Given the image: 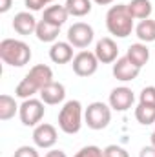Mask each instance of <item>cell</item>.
I'll use <instances>...</instances> for the list:
<instances>
[{
	"label": "cell",
	"mask_w": 155,
	"mask_h": 157,
	"mask_svg": "<svg viewBox=\"0 0 155 157\" xmlns=\"http://www.w3.org/2000/svg\"><path fill=\"white\" fill-rule=\"evenodd\" d=\"M133 17L128 9V4H117L112 6L106 13V28L110 35L117 39H126L133 31Z\"/></svg>",
	"instance_id": "6da1fadb"
},
{
	"label": "cell",
	"mask_w": 155,
	"mask_h": 157,
	"mask_svg": "<svg viewBox=\"0 0 155 157\" xmlns=\"http://www.w3.org/2000/svg\"><path fill=\"white\" fill-rule=\"evenodd\" d=\"M0 59L7 66L22 68L31 60V48L24 40L4 39L0 42Z\"/></svg>",
	"instance_id": "7a4b0ae2"
},
{
	"label": "cell",
	"mask_w": 155,
	"mask_h": 157,
	"mask_svg": "<svg viewBox=\"0 0 155 157\" xmlns=\"http://www.w3.org/2000/svg\"><path fill=\"white\" fill-rule=\"evenodd\" d=\"M82 117H84V110L80 101L75 99L68 101L59 112V128L68 135H75L82 128Z\"/></svg>",
	"instance_id": "3957f363"
},
{
	"label": "cell",
	"mask_w": 155,
	"mask_h": 157,
	"mask_svg": "<svg viewBox=\"0 0 155 157\" xmlns=\"http://www.w3.org/2000/svg\"><path fill=\"white\" fill-rule=\"evenodd\" d=\"M84 121L91 130H104L112 121V106L100 101L88 104V108L84 110Z\"/></svg>",
	"instance_id": "277c9868"
},
{
	"label": "cell",
	"mask_w": 155,
	"mask_h": 157,
	"mask_svg": "<svg viewBox=\"0 0 155 157\" xmlns=\"http://www.w3.org/2000/svg\"><path fill=\"white\" fill-rule=\"evenodd\" d=\"M44 113H46L44 102L40 99H33V97L26 99L18 110V115H20V121L24 126H39Z\"/></svg>",
	"instance_id": "5b68a950"
},
{
	"label": "cell",
	"mask_w": 155,
	"mask_h": 157,
	"mask_svg": "<svg viewBox=\"0 0 155 157\" xmlns=\"http://www.w3.org/2000/svg\"><path fill=\"white\" fill-rule=\"evenodd\" d=\"M99 64L100 62H99L97 55L91 53V51H86V49L78 51L73 57V60H71L73 73L78 75V77H91V75H95L97 70H99Z\"/></svg>",
	"instance_id": "8992f818"
},
{
	"label": "cell",
	"mask_w": 155,
	"mask_h": 157,
	"mask_svg": "<svg viewBox=\"0 0 155 157\" xmlns=\"http://www.w3.org/2000/svg\"><path fill=\"white\" fill-rule=\"evenodd\" d=\"M93 37H95V31L86 22H75L68 29V42L78 49H86L93 42Z\"/></svg>",
	"instance_id": "52a82bcc"
},
{
	"label": "cell",
	"mask_w": 155,
	"mask_h": 157,
	"mask_svg": "<svg viewBox=\"0 0 155 157\" xmlns=\"http://www.w3.org/2000/svg\"><path fill=\"white\" fill-rule=\"evenodd\" d=\"M57 139H59L57 128L49 122H40L33 130V143L37 148H44V150L53 148L57 144Z\"/></svg>",
	"instance_id": "ba28073f"
},
{
	"label": "cell",
	"mask_w": 155,
	"mask_h": 157,
	"mask_svg": "<svg viewBox=\"0 0 155 157\" xmlns=\"http://www.w3.org/2000/svg\"><path fill=\"white\" fill-rule=\"evenodd\" d=\"M133 102H135V95L126 86H119L115 90H112V93H110V106L115 112H126V110H130L133 106Z\"/></svg>",
	"instance_id": "9c48e42d"
},
{
	"label": "cell",
	"mask_w": 155,
	"mask_h": 157,
	"mask_svg": "<svg viewBox=\"0 0 155 157\" xmlns=\"http://www.w3.org/2000/svg\"><path fill=\"white\" fill-rule=\"evenodd\" d=\"M113 77L120 82H130V80H135L141 73V68H137L135 64L130 62L128 57H119L115 62H113Z\"/></svg>",
	"instance_id": "30bf717a"
},
{
	"label": "cell",
	"mask_w": 155,
	"mask_h": 157,
	"mask_svg": "<svg viewBox=\"0 0 155 157\" xmlns=\"http://www.w3.org/2000/svg\"><path fill=\"white\" fill-rule=\"evenodd\" d=\"M99 59V62L102 64H112L119 59V48H117V42L110 37H104L97 42L95 46V51H93Z\"/></svg>",
	"instance_id": "8fae6325"
},
{
	"label": "cell",
	"mask_w": 155,
	"mask_h": 157,
	"mask_svg": "<svg viewBox=\"0 0 155 157\" xmlns=\"http://www.w3.org/2000/svg\"><path fill=\"white\" fill-rule=\"evenodd\" d=\"M64 99H66V88H64V84H60V82H57V80L46 84V86L40 90V101H42L44 104L55 106V104H60Z\"/></svg>",
	"instance_id": "7c38bea8"
},
{
	"label": "cell",
	"mask_w": 155,
	"mask_h": 157,
	"mask_svg": "<svg viewBox=\"0 0 155 157\" xmlns=\"http://www.w3.org/2000/svg\"><path fill=\"white\" fill-rule=\"evenodd\" d=\"M37 18L29 13V11H20L15 15L13 18V29L18 33V35H31L37 31Z\"/></svg>",
	"instance_id": "4fadbf2b"
},
{
	"label": "cell",
	"mask_w": 155,
	"mask_h": 157,
	"mask_svg": "<svg viewBox=\"0 0 155 157\" xmlns=\"http://www.w3.org/2000/svg\"><path fill=\"white\" fill-rule=\"evenodd\" d=\"M49 59L55 64H68L73 60V46L70 42H53L49 48Z\"/></svg>",
	"instance_id": "5bb4252c"
},
{
	"label": "cell",
	"mask_w": 155,
	"mask_h": 157,
	"mask_svg": "<svg viewBox=\"0 0 155 157\" xmlns=\"http://www.w3.org/2000/svg\"><path fill=\"white\" fill-rule=\"evenodd\" d=\"M126 57L130 59L131 64H135L137 68H142V66H146L148 60H150V49H148V46H146L144 42H137V44H131V46L128 48Z\"/></svg>",
	"instance_id": "9a60e30c"
},
{
	"label": "cell",
	"mask_w": 155,
	"mask_h": 157,
	"mask_svg": "<svg viewBox=\"0 0 155 157\" xmlns=\"http://www.w3.org/2000/svg\"><path fill=\"white\" fill-rule=\"evenodd\" d=\"M68 17H70V13H68L66 6L55 4V6H49V7L44 9V17H42V20H46V22H49V24H55V26L62 28V24L68 20Z\"/></svg>",
	"instance_id": "2e32d148"
},
{
	"label": "cell",
	"mask_w": 155,
	"mask_h": 157,
	"mask_svg": "<svg viewBox=\"0 0 155 157\" xmlns=\"http://www.w3.org/2000/svg\"><path fill=\"white\" fill-rule=\"evenodd\" d=\"M28 77L39 86V90H42L46 84L53 82V70H51L49 66H46V64H37V66H33V68L29 70Z\"/></svg>",
	"instance_id": "e0dca14e"
},
{
	"label": "cell",
	"mask_w": 155,
	"mask_h": 157,
	"mask_svg": "<svg viewBox=\"0 0 155 157\" xmlns=\"http://www.w3.org/2000/svg\"><path fill=\"white\" fill-rule=\"evenodd\" d=\"M37 39L40 42H57L59 35H60V28L55 24H49L46 20H40L37 24V31H35Z\"/></svg>",
	"instance_id": "ac0fdd59"
},
{
	"label": "cell",
	"mask_w": 155,
	"mask_h": 157,
	"mask_svg": "<svg viewBox=\"0 0 155 157\" xmlns=\"http://www.w3.org/2000/svg\"><path fill=\"white\" fill-rule=\"evenodd\" d=\"M135 35H137V39L141 40V42H144V44H148V42H153L155 40V18H144V20H141L139 24H137V28H135Z\"/></svg>",
	"instance_id": "d6986e66"
},
{
	"label": "cell",
	"mask_w": 155,
	"mask_h": 157,
	"mask_svg": "<svg viewBox=\"0 0 155 157\" xmlns=\"http://www.w3.org/2000/svg\"><path fill=\"white\" fill-rule=\"evenodd\" d=\"M128 9L131 13L133 18H139V20H144V18H150L153 7H152V2L150 0H131L128 4Z\"/></svg>",
	"instance_id": "ffe728a7"
},
{
	"label": "cell",
	"mask_w": 155,
	"mask_h": 157,
	"mask_svg": "<svg viewBox=\"0 0 155 157\" xmlns=\"http://www.w3.org/2000/svg\"><path fill=\"white\" fill-rule=\"evenodd\" d=\"M18 110H20V106L17 104L15 97H11V95H7V93L0 95V119H2V121L13 119Z\"/></svg>",
	"instance_id": "44dd1931"
},
{
	"label": "cell",
	"mask_w": 155,
	"mask_h": 157,
	"mask_svg": "<svg viewBox=\"0 0 155 157\" xmlns=\"http://www.w3.org/2000/svg\"><path fill=\"white\" fill-rule=\"evenodd\" d=\"M91 2L93 0H66V9L71 17H86L91 13Z\"/></svg>",
	"instance_id": "7402d4cb"
},
{
	"label": "cell",
	"mask_w": 155,
	"mask_h": 157,
	"mask_svg": "<svg viewBox=\"0 0 155 157\" xmlns=\"http://www.w3.org/2000/svg\"><path fill=\"white\" fill-rule=\"evenodd\" d=\"M39 91H40L39 86H37L31 78L26 75V77L18 82V86H17V90H15V95L26 101V99H31V97H33L35 93H39Z\"/></svg>",
	"instance_id": "603a6c76"
},
{
	"label": "cell",
	"mask_w": 155,
	"mask_h": 157,
	"mask_svg": "<svg viewBox=\"0 0 155 157\" xmlns=\"http://www.w3.org/2000/svg\"><path fill=\"white\" fill-rule=\"evenodd\" d=\"M135 119L137 122H141L142 126H150L155 122V106H150V104H141L135 108Z\"/></svg>",
	"instance_id": "cb8c5ba5"
},
{
	"label": "cell",
	"mask_w": 155,
	"mask_h": 157,
	"mask_svg": "<svg viewBox=\"0 0 155 157\" xmlns=\"http://www.w3.org/2000/svg\"><path fill=\"white\" fill-rule=\"evenodd\" d=\"M75 157H104V150L95 144H88V146L80 148L75 154Z\"/></svg>",
	"instance_id": "d4e9b609"
},
{
	"label": "cell",
	"mask_w": 155,
	"mask_h": 157,
	"mask_svg": "<svg viewBox=\"0 0 155 157\" xmlns=\"http://www.w3.org/2000/svg\"><path fill=\"white\" fill-rule=\"evenodd\" d=\"M139 102H141V104L155 106V86H146V88H142V91H141V95H139Z\"/></svg>",
	"instance_id": "484cf974"
},
{
	"label": "cell",
	"mask_w": 155,
	"mask_h": 157,
	"mask_svg": "<svg viewBox=\"0 0 155 157\" xmlns=\"http://www.w3.org/2000/svg\"><path fill=\"white\" fill-rule=\"evenodd\" d=\"M104 157H130V154L126 152V148L119 144H110L104 148Z\"/></svg>",
	"instance_id": "4316f807"
},
{
	"label": "cell",
	"mask_w": 155,
	"mask_h": 157,
	"mask_svg": "<svg viewBox=\"0 0 155 157\" xmlns=\"http://www.w3.org/2000/svg\"><path fill=\"white\" fill-rule=\"evenodd\" d=\"M13 157H40L39 155V150L35 148V146H20V148H17L15 150V154Z\"/></svg>",
	"instance_id": "83f0119b"
},
{
	"label": "cell",
	"mask_w": 155,
	"mask_h": 157,
	"mask_svg": "<svg viewBox=\"0 0 155 157\" xmlns=\"http://www.w3.org/2000/svg\"><path fill=\"white\" fill-rule=\"evenodd\" d=\"M24 4L29 11H40V9H44V6H47L46 0H24Z\"/></svg>",
	"instance_id": "f1b7e54d"
},
{
	"label": "cell",
	"mask_w": 155,
	"mask_h": 157,
	"mask_svg": "<svg viewBox=\"0 0 155 157\" xmlns=\"http://www.w3.org/2000/svg\"><path fill=\"white\" fill-rule=\"evenodd\" d=\"M139 157H155V146H153V144L144 146V148L139 152Z\"/></svg>",
	"instance_id": "f546056e"
},
{
	"label": "cell",
	"mask_w": 155,
	"mask_h": 157,
	"mask_svg": "<svg viewBox=\"0 0 155 157\" xmlns=\"http://www.w3.org/2000/svg\"><path fill=\"white\" fill-rule=\"evenodd\" d=\"M13 6V0H0V13H7Z\"/></svg>",
	"instance_id": "4dcf8cb0"
},
{
	"label": "cell",
	"mask_w": 155,
	"mask_h": 157,
	"mask_svg": "<svg viewBox=\"0 0 155 157\" xmlns=\"http://www.w3.org/2000/svg\"><path fill=\"white\" fill-rule=\"evenodd\" d=\"M44 157H68V155H66L62 150H49Z\"/></svg>",
	"instance_id": "1f68e13d"
},
{
	"label": "cell",
	"mask_w": 155,
	"mask_h": 157,
	"mask_svg": "<svg viewBox=\"0 0 155 157\" xmlns=\"http://www.w3.org/2000/svg\"><path fill=\"white\" fill-rule=\"evenodd\" d=\"M95 4H99V6H108V4H113L115 0H93Z\"/></svg>",
	"instance_id": "d6a6232c"
},
{
	"label": "cell",
	"mask_w": 155,
	"mask_h": 157,
	"mask_svg": "<svg viewBox=\"0 0 155 157\" xmlns=\"http://www.w3.org/2000/svg\"><path fill=\"white\" fill-rule=\"evenodd\" d=\"M152 144L155 146V130H153V133H152Z\"/></svg>",
	"instance_id": "836d02e7"
},
{
	"label": "cell",
	"mask_w": 155,
	"mask_h": 157,
	"mask_svg": "<svg viewBox=\"0 0 155 157\" xmlns=\"http://www.w3.org/2000/svg\"><path fill=\"white\" fill-rule=\"evenodd\" d=\"M51 2H55V0H46V4H51Z\"/></svg>",
	"instance_id": "e575fe53"
}]
</instances>
